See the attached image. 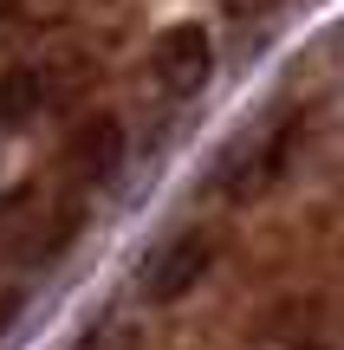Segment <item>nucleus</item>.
Masks as SVG:
<instances>
[{"label": "nucleus", "instance_id": "obj_1", "mask_svg": "<svg viewBox=\"0 0 344 350\" xmlns=\"http://www.w3.org/2000/svg\"><path fill=\"white\" fill-rule=\"evenodd\" d=\"M208 253H215V240H208V234L169 240V247L150 260V273H143V299H150V305H176L182 292H195V279L208 273Z\"/></svg>", "mask_w": 344, "mask_h": 350}, {"label": "nucleus", "instance_id": "obj_2", "mask_svg": "<svg viewBox=\"0 0 344 350\" xmlns=\"http://www.w3.org/2000/svg\"><path fill=\"white\" fill-rule=\"evenodd\" d=\"M208 72H215V46H208L202 26H169V33L156 39V78H163L176 98H195V91L208 85Z\"/></svg>", "mask_w": 344, "mask_h": 350}, {"label": "nucleus", "instance_id": "obj_3", "mask_svg": "<svg viewBox=\"0 0 344 350\" xmlns=\"http://www.w3.org/2000/svg\"><path fill=\"white\" fill-rule=\"evenodd\" d=\"M65 163H72V175H78V182H104V175L124 163V130H117L111 117H91V124L72 137Z\"/></svg>", "mask_w": 344, "mask_h": 350}, {"label": "nucleus", "instance_id": "obj_4", "mask_svg": "<svg viewBox=\"0 0 344 350\" xmlns=\"http://www.w3.org/2000/svg\"><path fill=\"white\" fill-rule=\"evenodd\" d=\"M39 98H46L39 72H7V78H0V124H20V117H33Z\"/></svg>", "mask_w": 344, "mask_h": 350}, {"label": "nucleus", "instance_id": "obj_5", "mask_svg": "<svg viewBox=\"0 0 344 350\" xmlns=\"http://www.w3.org/2000/svg\"><path fill=\"white\" fill-rule=\"evenodd\" d=\"M104 350H143V338H137V331H117V338L104 344Z\"/></svg>", "mask_w": 344, "mask_h": 350}, {"label": "nucleus", "instance_id": "obj_6", "mask_svg": "<svg viewBox=\"0 0 344 350\" xmlns=\"http://www.w3.org/2000/svg\"><path fill=\"white\" fill-rule=\"evenodd\" d=\"M254 7H267V0H254Z\"/></svg>", "mask_w": 344, "mask_h": 350}, {"label": "nucleus", "instance_id": "obj_7", "mask_svg": "<svg viewBox=\"0 0 344 350\" xmlns=\"http://www.w3.org/2000/svg\"><path fill=\"white\" fill-rule=\"evenodd\" d=\"M306 350H319V344H306Z\"/></svg>", "mask_w": 344, "mask_h": 350}]
</instances>
